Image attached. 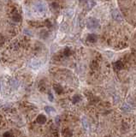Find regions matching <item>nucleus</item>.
Returning a JSON list of instances; mask_svg holds the SVG:
<instances>
[{"instance_id":"f257e3e1","label":"nucleus","mask_w":136,"mask_h":137,"mask_svg":"<svg viewBox=\"0 0 136 137\" xmlns=\"http://www.w3.org/2000/svg\"><path fill=\"white\" fill-rule=\"evenodd\" d=\"M87 27L89 29H94L99 27V20L96 18H89L87 22Z\"/></svg>"},{"instance_id":"f03ea898","label":"nucleus","mask_w":136,"mask_h":137,"mask_svg":"<svg viewBox=\"0 0 136 137\" xmlns=\"http://www.w3.org/2000/svg\"><path fill=\"white\" fill-rule=\"evenodd\" d=\"M111 15H112V17H113V19L115 20V21H117V22H122V16L121 15V13L119 12V10L117 9H113L112 12H111Z\"/></svg>"},{"instance_id":"7ed1b4c3","label":"nucleus","mask_w":136,"mask_h":137,"mask_svg":"<svg viewBox=\"0 0 136 137\" xmlns=\"http://www.w3.org/2000/svg\"><path fill=\"white\" fill-rule=\"evenodd\" d=\"M35 9L39 12V13H42V12H45V9H46V8H45V5L43 3H41V2H39V3H37L36 4H35Z\"/></svg>"},{"instance_id":"20e7f679","label":"nucleus","mask_w":136,"mask_h":137,"mask_svg":"<svg viewBox=\"0 0 136 137\" xmlns=\"http://www.w3.org/2000/svg\"><path fill=\"white\" fill-rule=\"evenodd\" d=\"M45 121H46V118H45V116L44 115H39L37 118V122L39 124H44L45 123Z\"/></svg>"},{"instance_id":"39448f33","label":"nucleus","mask_w":136,"mask_h":137,"mask_svg":"<svg viewBox=\"0 0 136 137\" xmlns=\"http://www.w3.org/2000/svg\"><path fill=\"white\" fill-rule=\"evenodd\" d=\"M114 68L115 69H117V70H120V69H122V67H123V64L122 63L121 61H117V62H116V63L114 64Z\"/></svg>"},{"instance_id":"423d86ee","label":"nucleus","mask_w":136,"mask_h":137,"mask_svg":"<svg viewBox=\"0 0 136 137\" xmlns=\"http://www.w3.org/2000/svg\"><path fill=\"white\" fill-rule=\"evenodd\" d=\"M87 41L89 42H92V43H93L97 40V36L95 35V34H89V35L87 36Z\"/></svg>"},{"instance_id":"0eeeda50","label":"nucleus","mask_w":136,"mask_h":137,"mask_svg":"<svg viewBox=\"0 0 136 137\" xmlns=\"http://www.w3.org/2000/svg\"><path fill=\"white\" fill-rule=\"evenodd\" d=\"M54 89L56 90V92L57 93H62V87L59 85H54Z\"/></svg>"},{"instance_id":"6e6552de","label":"nucleus","mask_w":136,"mask_h":137,"mask_svg":"<svg viewBox=\"0 0 136 137\" xmlns=\"http://www.w3.org/2000/svg\"><path fill=\"white\" fill-rule=\"evenodd\" d=\"M45 110L47 111V112H51V111H55L54 108H52V107H50V106H45Z\"/></svg>"},{"instance_id":"1a4fd4ad","label":"nucleus","mask_w":136,"mask_h":137,"mask_svg":"<svg viewBox=\"0 0 136 137\" xmlns=\"http://www.w3.org/2000/svg\"><path fill=\"white\" fill-rule=\"evenodd\" d=\"M80 96H78V95H75L74 98H73V103H77L78 101H80Z\"/></svg>"},{"instance_id":"9d476101","label":"nucleus","mask_w":136,"mask_h":137,"mask_svg":"<svg viewBox=\"0 0 136 137\" xmlns=\"http://www.w3.org/2000/svg\"><path fill=\"white\" fill-rule=\"evenodd\" d=\"M49 99H50V101H52V100H53V95H52L51 93H49Z\"/></svg>"},{"instance_id":"9b49d317","label":"nucleus","mask_w":136,"mask_h":137,"mask_svg":"<svg viewBox=\"0 0 136 137\" xmlns=\"http://www.w3.org/2000/svg\"><path fill=\"white\" fill-rule=\"evenodd\" d=\"M11 134H9V133H5V134H4V136H11Z\"/></svg>"}]
</instances>
